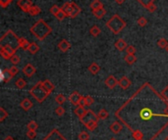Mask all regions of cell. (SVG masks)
Here are the masks:
<instances>
[{"label": "cell", "instance_id": "1", "mask_svg": "<svg viewBox=\"0 0 168 140\" xmlns=\"http://www.w3.org/2000/svg\"><path fill=\"white\" fill-rule=\"evenodd\" d=\"M30 31L38 40H44L45 38L51 33L52 29L44 20L39 19L38 21L35 22L34 26L31 27Z\"/></svg>", "mask_w": 168, "mask_h": 140}, {"label": "cell", "instance_id": "2", "mask_svg": "<svg viewBox=\"0 0 168 140\" xmlns=\"http://www.w3.org/2000/svg\"><path fill=\"white\" fill-rule=\"evenodd\" d=\"M106 27H108V30H110V31H112L114 34H118L126 27V22H125L120 16H118L117 14H115V15H113L111 18L106 22Z\"/></svg>", "mask_w": 168, "mask_h": 140}, {"label": "cell", "instance_id": "3", "mask_svg": "<svg viewBox=\"0 0 168 140\" xmlns=\"http://www.w3.org/2000/svg\"><path fill=\"white\" fill-rule=\"evenodd\" d=\"M1 45H10V46L18 49L19 48V37L16 36L13 30H8L0 39V46Z\"/></svg>", "mask_w": 168, "mask_h": 140}, {"label": "cell", "instance_id": "4", "mask_svg": "<svg viewBox=\"0 0 168 140\" xmlns=\"http://www.w3.org/2000/svg\"><path fill=\"white\" fill-rule=\"evenodd\" d=\"M30 93L38 103H42L49 95V93L42 86L41 81H38L34 86H33V88L30 90Z\"/></svg>", "mask_w": 168, "mask_h": 140}, {"label": "cell", "instance_id": "5", "mask_svg": "<svg viewBox=\"0 0 168 140\" xmlns=\"http://www.w3.org/2000/svg\"><path fill=\"white\" fill-rule=\"evenodd\" d=\"M83 97L84 96L81 95L78 91H74V92H72L70 94L68 99H69L71 104H73L74 106H79V105H81L82 100H83Z\"/></svg>", "mask_w": 168, "mask_h": 140}, {"label": "cell", "instance_id": "6", "mask_svg": "<svg viewBox=\"0 0 168 140\" xmlns=\"http://www.w3.org/2000/svg\"><path fill=\"white\" fill-rule=\"evenodd\" d=\"M17 4L23 12L28 13L32 6H33V2H32V0H18Z\"/></svg>", "mask_w": 168, "mask_h": 140}, {"label": "cell", "instance_id": "7", "mask_svg": "<svg viewBox=\"0 0 168 140\" xmlns=\"http://www.w3.org/2000/svg\"><path fill=\"white\" fill-rule=\"evenodd\" d=\"M92 120H99V119L98 118V115H95L94 112H92V110H88V113L85 115V116L82 118V119H80V121L83 122L84 124H87L88 121H92Z\"/></svg>", "mask_w": 168, "mask_h": 140}, {"label": "cell", "instance_id": "8", "mask_svg": "<svg viewBox=\"0 0 168 140\" xmlns=\"http://www.w3.org/2000/svg\"><path fill=\"white\" fill-rule=\"evenodd\" d=\"M118 82L119 80H117V79L114 76H107L105 79V85L108 87L109 89H114L118 85Z\"/></svg>", "mask_w": 168, "mask_h": 140}, {"label": "cell", "instance_id": "9", "mask_svg": "<svg viewBox=\"0 0 168 140\" xmlns=\"http://www.w3.org/2000/svg\"><path fill=\"white\" fill-rule=\"evenodd\" d=\"M22 72H23V73L25 76H28V78H32V76L35 73V72H37V70H35V68L32 64H27L23 68Z\"/></svg>", "mask_w": 168, "mask_h": 140}, {"label": "cell", "instance_id": "10", "mask_svg": "<svg viewBox=\"0 0 168 140\" xmlns=\"http://www.w3.org/2000/svg\"><path fill=\"white\" fill-rule=\"evenodd\" d=\"M118 85H119L123 90H126L131 86V80L128 79L127 76H122V78L119 79Z\"/></svg>", "mask_w": 168, "mask_h": 140}, {"label": "cell", "instance_id": "11", "mask_svg": "<svg viewBox=\"0 0 168 140\" xmlns=\"http://www.w3.org/2000/svg\"><path fill=\"white\" fill-rule=\"evenodd\" d=\"M88 110H87V107L83 106V105H79V106H77L76 109H75V114H76V116L79 119H82L88 113Z\"/></svg>", "mask_w": 168, "mask_h": 140}, {"label": "cell", "instance_id": "12", "mask_svg": "<svg viewBox=\"0 0 168 140\" xmlns=\"http://www.w3.org/2000/svg\"><path fill=\"white\" fill-rule=\"evenodd\" d=\"M58 48H59V50L61 52L65 53V52H67L71 48V44H70V42L67 39H62L58 43Z\"/></svg>", "mask_w": 168, "mask_h": 140}, {"label": "cell", "instance_id": "13", "mask_svg": "<svg viewBox=\"0 0 168 140\" xmlns=\"http://www.w3.org/2000/svg\"><path fill=\"white\" fill-rule=\"evenodd\" d=\"M122 124H120V122H118V121H114L112 122L111 124H110V127H109V129H110V131L113 132L114 134H118L119 132H121V130H122Z\"/></svg>", "mask_w": 168, "mask_h": 140}, {"label": "cell", "instance_id": "14", "mask_svg": "<svg viewBox=\"0 0 168 140\" xmlns=\"http://www.w3.org/2000/svg\"><path fill=\"white\" fill-rule=\"evenodd\" d=\"M20 106L24 111H28L33 108V102H32L28 98H25V99H23L22 101H21Z\"/></svg>", "mask_w": 168, "mask_h": 140}, {"label": "cell", "instance_id": "15", "mask_svg": "<svg viewBox=\"0 0 168 140\" xmlns=\"http://www.w3.org/2000/svg\"><path fill=\"white\" fill-rule=\"evenodd\" d=\"M114 46H115V48L117 49L118 51L122 52V51L125 50V49H127L128 45H127L126 41H125L124 39H122V38H119V39H118L115 42V44H114Z\"/></svg>", "mask_w": 168, "mask_h": 140}, {"label": "cell", "instance_id": "16", "mask_svg": "<svg viewBox=\"0 0 168 140\" xmlns=\"http://www.w3.org/2000/svg\"><path fill=\"white\" fill-rule=\"evenodd\" d=\"M41 84H42V86H44V88L49 94H50V93L53 91V89H54V84H53V83H52L49 79H44V80H42V81H41Z\"/></svg>", "mask_w": 168, "mask_h": 140}, {"label": "cell", "instance_id": "17", "mask_svg": "<svg viewBox=\"0 0 168 140\" xmlns=\"http://www.w3.org/2000/svg\"><path fill=\"white\" fill-rule=\"evenodd\" d=\"M92 13L96 19H102L103 17L105 16L106 14V10L104 8H100V9H95V10H92Z\"/></svg>", "mask_w": 168, "mask_h": 140}, {"label": "cell", "instance_id": "18", "mask_svg": "<svg viewBox=\"0 0 168 140\" xmlns=\"http://www.w3.org/2000/svg\"><path fill=\"white\" fill-rule=\"evenodd\" d=\"M94 98L87 95V96L83 97V100H82L81 105H83V106H85V107H90V106H92V104H94Z\"/></svg>", "mask_w": 168, "mask_h": 140}, {"label": "cell", "instance_id": "19", "mask_svg": "<svg viewBox=\"0 0 168 140\" xmlns=\"http://www.w3.org/2000/svg\"><path fill=\"white\" fill-rule=\"evenodd\" d=\"M88 71H90V73H92V75H98V73H99V71H100V67L98 66V63H92V64L90 65V67H88Z\"/></svg>", "mask_w": 168, "mask_h": 140}, {"label": "cell", "instance_id": "20", "mask_svg": "<svg viewBox=\"0 0 168 140\" xmlns=\"http://www.w3.org/2000/svg\"><path fill=\"white\" fill-rule=\"evenodd\" d=\"M62 9H63L64 11H65V13L67 14V17H68V18H70L71 13H72V9H73V2H66V3H64Z\"/></svg>", "mask_w": 168, "mask_h": 140}, {"label": "cell", "instance_id": "21", "mask_svg": "<svg viewBox=\"0 0 168 140\" xmlns=\"http://www.w3.org/2000/svg\"><path fill=\"white\" fill-rule=\"evenodd\" d=\"M30 42L26 39V38H24V37H21L19 38V48H21L22 50L24 51H28V46H30Z\"/></svg>", "mask_w": 168, "mask_h": 140}, {"label": "cell", "instance_id": "22", "mask_svg": "<svg viewBox=\"0 0 168 140\" xmlns=\"http://www.w3.org/2000/svg\"><path fill=\"white\" fill-rule=\"evenodd\" d=\"M0 47H1V48H0V50L5 51L6 53H8L9 55L12 56L14 54H16V50H17V49L12 47V46H10V45H1Z\"/></svg>", "mask_w": 168, "mask_h": 140}, {"label": "cell", "instance_id": "23", "mask_svg": "<svg viewBox=\"0 0 168 140\" xmlns=\"http://www.w3.org/2000/svg\"><path fill=\"white\" fill-rule=\"evenodd\" d=\"M12 78H13V76H12L11 73H10L9 70H4V71L1 72V79H2L3 81L8 82V81L11 80Z\"/></svg>", "mask_w": 168, "mask_h": 140}, {"label": "cell", "instance_id": "24", "mask_svg": "<svg viewBox=\"0 0 168 140\" xmlns=\"http://www.w3.org/2000/svg\"><path fill=\"white\" fill-rule=\"evenodd\" d=\"M81 13V8L79 7V5H77L76 3L73 2V9H72V13H71L70 18L71 19H75L77 16H79V14Z\"/></svg>", "mask_w": 168, "mask_h": 140}, {"label": "cell", "instance_id": "25", "mask_svg": "<svg viewBox=\"0 0 168 140\" xmlns=\"http://www.w3.org/2000/svg\"><path fill=\"white\" fill-rule=\"evenodd\" d=\"M85 125L90 131L94 130V129L98 127V120H92L90 121H88Z\"/></svg>", "mask_w": 168, "mask_h": 140}, {"label": "cell", "instance_id": "26", "mask_svg": "<svg viewBox=\"0 0 168 140\" xmlns=\"http://www.w3.org/2000/svg\"><path fill=\"white\" fill-rule=\"evenodd\" d=\"M152 116V110L148 109V108H145V109H142L141 112V117L144 119V120H148Z\"/></svg>", "mask_w": 168, "mask_h": 140}, {"label": "cell", "instance_id": "27", "mask_svg": "<svg viewBox=\"0 0 168 140\" xmlns=\"http://www.w3.org/2000/svg\"><path fill=\"white\" fill-rule=\"evenodd\" d=\"M28 51L30 52L31 54L34 55L39 51V46L35 42H32L30 44V46H28Z\"/></svg>", "mask_w": 168, "mask_h": 140}, {"label": "cell", "instance_id": "28", "mask_svg": "<svg viewBox=\"0 0 168 140\" xmlns=\"http://www.w3.org/2000/svg\"><path fill=\"white\" fill-rule=\"evenodd\" d=\"M124 60H125V62H126L128 65H133V64H135L136 62H137V57H136L135 55L128 54V55H126L124 57Z\"/></svg>", "mask_w": 168, "mask_h": 140}, {"label": "cell", "instance_id": "29", "mask_svg": "<svg viewBox=\"0 0 168 140\" xmlns=\"http://www.w3.org/2000/svg\"><path fill=\"white\" fill-rule=\"evenodd\" d=\"M91 8L92 10L100 9V8H103V4L100 0H94V1L91 3Z\"/></svg>", "mask_w": 168, "mask_h": 140}, {"label": "cell", "instance_id": "30", "mask_svg": "<svg viewBox=\"0 0 168 140\" xmlns=\"http://www.w3.org/2000/svg\"><path fill=\"white\" fill-rule=\"evenodd\" d=\"M132 135H133L135 140H142V138H144V133H142V130H140V129H136V130H134Z\"/></svg>", "mask_w": 168, "mask_h": 140}, {"label": "cell", "instance_id": "31", "mask_svg": "<svg viewBox=\"0 0 168 140\" xmlns=\"http://www.w3.org/2000/svg\"><path fill=\"white\" fill-rule=\"evenodd\" d=\"M15 85H16V87L18 89H24L27 85V82L24 79H18V80L15 83Z\"/></svg>", "mask_w": 168, "mask_h": 140}, {"label": "cell", "instance_id": "32", "mask_svg": "<svg viewBox=\"0 0 168 140\" xmlns=\"http://www.w3.org/2000/svg\"><path fill=\"white\" fill-rule=\"evenodd\" d=\"M100 31H101V30L99 29V27H98V26H94V27H91V30H90V33L92 34V36L96 37V36H98L99 34H100Z\"/></svg>", "mask_w": 168, "mask_h": 140}, {"label": "cell", "instance_id": "33", "mask_svg": "<svg viewBox=\"0 0 168 140\" xmlns=\"http://www.w3.org/2000/svg\"><path fill=\"white\" fill-rule=\"evenodd\" d=\"M39 13H40V8H39L38 6L33 5L28 14H30L31 16H37V15H38Z\"/></svg>", "mask_w": 168, "mask_h": 140}, {"label": "cell", "instance_id": "34", "mask_svg": "<svg viewBox=\"0 0 168 140\" xmlns=\"http://www.w3.org/2000/svg\"><path fill=\"white\" fill-rule=\"evenodd\" d=\"M109 116L108 112H107L105 109H101L99 110V112L98 113V118L99 119V120H105V119H107Z\"/></svg>", "mask_w": 168, "mask_h": 140}, {"label": "cell", "instance_id": "35", "mask_svg": "<svg viewBox=\"0 0 168 140\" xmlns=\"http://www.w3.org/2000/svg\"><path fill=\"white\" fill-rule=\"evenodd\" d=\"M55 102L58 104V105H62L66 102V97L63 95V94H58L56 97H55Z\"/></svg>", "mask_w": 168, "mask_h": 140}, {"label": "cell", "instance_id": "36", "mask_svg": "<svg viewBox=\"0 0 168 140\" xmlns=\"http://www.w3.org/2000/svg\"><path fill=\"white\" fill-rule=\"evenodd\" d=\"M137 1L140 3V4L142 7H145V8H148L149 5H152V4H153V3H154L155 0H137Z\"/></svg>", "mask_w": 168, "mask_h": 140}, {"label": "cell", "instance_id": "37", "mask_svg": "<svg viewBox=\"0 0 168 140\" xmlns=\"http://www.w3.org/2000/svg\"><path fill=\"white\" fill-rule=\"evenodd\" d=\"M157 45H158L159 48L161 49H166V47L168 46V41L165 38H160V39L157 41Z\"/></svg>", "mask_w": 168, "mask_h": 140}, {"label": "cell", "instance_id": "38", "mask_svg": "<svg viewBox=\"0 0 168 140\" xmlns=\"http://www.w3.org/2000/svg\"><path fill=\"white\" fill-rule=\"evenodd\" d=\"M55 17H56V19L58 20V21H63V20L67 17V14H66L65 11H64V10L61 8V10H60V11L56 14Z\"/></svg>", "mask_w": 168, "mask_h": 140}, {"label": "cell", "instance_id": "39", "mask_svg": "<svg viewBox=\"0 0 168 140\" xmlns=\"http://www.w3.org/2000/svg\"><path fill=\"white\" fill-rule=\"evenodd\" d=\"M138 26L139 27H144L146 26V24H148V20H146L145 17H141V18H139L138 19Z\"/></svg>", "mask_w": 168, "mask_h": 140}, {"label": "cell", "instance_id": "40", "mask_svg": "<svg viewBox=\"0 0 168 140\" xmlns=\"http://www.w3.org/2000/svg\"><path fill=\"white\" fill-rule=\"evenodd\" d=\"M38 127V124L34 121H32L28 124V130H37Z\"/></svg>", "mask_w": 168, "mask_h": 140}, {"label": "cell", "instance_id": "41", "mask_svg": "<svg viewBox=\"0 0 168 140\" xmlns=\"http://www.w3.org/2000/svg\"><path fill=\"white\" fill-rule=\"evenodd\" d=\"M8 117V113L6 112L4 108H0V121H3L5 119Z\"/></svg>", "mask_w": 168, "mask_h": 140}, {"label": "cell", "instance_id": "42", "mask_svg": "<svg viewBox=\"0 0 168 140\" xmlns=\"http://www.w3.org/2000/svg\"><path fill=\"white\" fill-rule=\"evenodd\" d=\"M55 114L58 117H62L63 115L65 114V110H64V108L61 106V105H59V106L55 109Z\"/></svg>", "mask_w": 168, "mask_h": 140}, {"label": "cell", "instance_id": "43", "mask_svg": "<svg viewBox=\"0 0 168 140\" xmlns=\"http://www.w3.org/2000/svg\"><path fill=\"white\" fill-rule=\"evenodd\" d=\"M10 61H11V63L13 65H18L20 63V61H21V59H20V57L18 55H16V54H14V55H12V57L10 58Z\"/></svg>", "mask_w": 168, "mask_h": 140}, {"label": "cell", "instance_id": "44", "mask_svg": "<svg viewBox=\"0 0 168 140\" xmlns=\"http://www.w3.org/2000/svg\"><path fill=\"white\" fill-rule=\"evenodd\" d=\"M90 139V134L87 131H82L79 134V140H88Z\"/></svg>", "mask_w": 168, "mask_h": 140}, {"label": "cell", "instance_id": "45", "mask_svg": "<svg viewBox=\"0 0 168 140\" xmlns=\"http://www.w3.org/2000/svg\"><path fill=\"white\" fill-rule=\"evenodd\" d=\"M12 2H13V0H0V6H1L2 8H7Z\"/></svg>", "mask_w": 168, "mask_h": 140}, {"label": "cell", "instance_id": "46", "mask_svg": "<svg viewBox=\"0 0 168 140\" xmlns=\"http://www.w3.org/2000/svg\"><path fill=\"white\" fill-rule=\"evenodd\" d=\"M126 51H127V54L135 55V53H136V48H135L134 45H129V46L127 47Z\"/></svg>", "mask_w": 168, "mask_h": 140}, {"label": "cell", "instance_id": "47", "mask_svg": "<svg viewBox=\"0 0 168 140\" xmlns=\"http://www.w3.org/2000/svg\"><path fill=\"white\" fill-rule=\"evenodd\" d=\"M9 72H10V73L12 75V76H15L17 75V73H19V69H18L15 65H13L12 67L9 69Z\"/></svg>", "mask_w": 168, "mask_h": 140}, {"label": "cell", "instance_id": "48", "mask_svg": "<svg viewBox=\"0 0 168 140\" xmlns=\"http://www.w3.org/2000/svg\"><path fill=\"white\" fill-rule=\"evenodd\" d=\"M160 95H161L164 99H165V101H168V85L165 86V88L162 89L161 93H160Z\"/></svg>", "mask_w": 168, "mask_h": 140}, {"label": "cell", "instance_id": "49", "mask_svg": "<svg viewBox=\"0 0 168 140\" xmlns=\"http://www.w3.org/2000/svg\"><path fill=\"white\" fill-rule=\"evenodd\" d=\"M27 136L28 139H34L37 137V132H35V130H28Z\"/></svg>", "mask_w": 168, "mask_h": 140}, {"label": "cell", "instance_id": "50", "mask_svg": "<svg viewBox=\"0 0 168 140\" xmlns=\"http://www.w3.org/2000/svg\"><path fill=\"white\" fill-rule=\"evenodd\" d=\"M60 10H61V8H59V7L57 6V5H53L51 8H50V13L52 14V15L56 16V14L58 13Z\"/></svg>", "mask_w": 168, "mask_h": 140}, {"label": "cell", "instance_id": "51", "mask_svg": "<svg viewBox=\"0 0 168 140\" xmlns=\"http://www.w3.org/2000/svg\"><path fill=\"white\" fill-rule=\"evenodd\" d=\"M0 54H1L2 58H3V59H5V60H10V58L12 57L11 55H9L8 53H6V52H5V51H3V50H0Z\"/></svg>", "mask_w": 168, "mask_h": 140}, {"label": "cell", "instance_id": "52", "mask_svg": "<svg viewBox=\"0 0 168 140\" xmlns=\"http://www.w3.org/2000/svg\"><path fill=\"white\" fill-rule=\"evenodd\" d=\"M146 10H148V12H151V13L155 12V10H156V6H155V4H154V3H153V4L149 5V6L148 7V8H146Z\"/></svg>", "mask_w": 168, "mask_h": 140}, {"label": "cell", "instance_id": "53", "mask_svg": "<svg viewBox=\"0 0 168 140\" xmlns=\"http://www.w3.org/2000/svg\"><path fill=\"white\" fill-rule=\"evenodd\" d=\"M124 1H125V0H115V2L117 3V4H119V5L123 4Z\"/></svg>", "mask_w": 168, "mask_h": 140}, {"label": "cell", "instance_id": "54", "mask_svg": "<svg viewBox=\"0 0 168 140\" xmlns=\"http://www.w3.org/2000/svg\"><path fill=\"white\" fill-rule=\"evenodd\" d=\"M4 140H14V138L12 137V136H7V137H5Z\"/></svg>", "mask_w": 168, "mask_h": 140}, {"label": "cell", "instance_id": "55", "mask_svg": "<svg viewBox=\"0 0 168 140\" xmlns=\"http://www.w3.org/2000/svg\"><path fill=\"white\" fill-rule=\"evenodd\" d=\"M109 140H117L116 138H114V137H112V138H110Z\"/></svg>", "mask_w": 168, "mask_h": 140}, {"label": "cell", "instance_id": "56", "mask_svg": "<svg viewBox=\"0 0 168 140\" xmlns=\"http://www.w3.org/2000/svg\"><path fill=\"white\" fill-rule=\"evenodd\" d=\"M166 51H167V52H168V46H167V47H166Z\"/></svg>", "mask_w": 168, "mask_h": 140}, {"label": "cell", "instance_id": "57", "mask_svg": "<svg viewBox=\"0 0 168 140\" xmlns=\"http://www.w3.org/2000/svg\"><path fill=\"white\" fill-rule=\"evenodd\" d=\"M165 140H168V136H167V137H165Z\"/></svg>", "mask_w": 168, "mask_h": 140}]
</instances>
